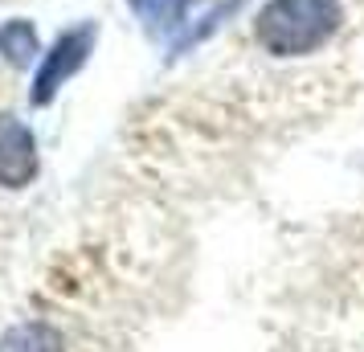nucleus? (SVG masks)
<instances>
[{"label": "nucleus", "mask_w": 364, "mask_h": 352, "mask_svg": "<svg viewBox=\"0 0 364 352\" xmlns=\"http://www.w3.org/2000/svg\"><path fill=\"white\" fill-rule=\"evenodd\" d=\"M336 29H340V0H270L254 21L258 46L279 58L319 50Z\"/></svg>", "instance_id": "nucleus-1"}, {"label": "nucleus", "mask_w": 364, "mask_h": 352, "mask_svg": "<svg viewBox=\"0 0 364 352\" xmlns=\"http://www.w3.org/2000/svg\"><path fill=\"white\" fill-rule=\"evenodd\" d=\"M127 4L135 9V17L156 33V29H176L193 0H127Z\"/></svg>", "instance_id": "nucleus-5"}, {"label": "nucleus", "mask_w": 364, "mask_h": 352, "mask_svg": "<svg viewBox=\"0 0 364 352\" xmlns=\"http://www.w3.org/2000/svg\"><path fill=\"white\" fill-rule=\"evenodd\" d=\"M0 53L13 62V66H29V58L37 53V33L29 21H9L0 25Z\"/></svg>", "instance_id": "nucleus-6"}, {"label": "nucleus", "mask_w": 364, "mask_h": 352, "mask_svg": "<svg viewBox=\"0 0 364 352\" xmlns=\"http://www.w3.org/2000/svg\"><path fill=\"white\" fill-rule=\"evenodd\" d=\"M0 352H66L62 332L50 324H17L0 340Z\"/></svg>", "instance_id": "nucleus-4"}, {"label": "nucleus", "mask_w": 364, "mask_h": 352, "mask_svg": "<svg viewBox=\"0 0 364 352\" xmlns=\"http://www.w3.org/2000/svg\"><path fill=\"white\" fill-rule=\"evenodd\" d=\"M95 37H99L95 25H78V29H70V33H62L53 41V50L46 53V62H41V70H37V78H33V102L37 107H46V102L62 90V82L86 62V53L95 50Z\"/></svg>", "instance_id": "nucleus-2"}, {"label": "nucleus", "mask_w": 364, "mask_h": 352, "mask_svg": "<svg viewBox=\"0 0 364 352\" xmlns=\"http://www.w3.org/2000/svg\"><path fill=\"white\" fill-rule=\"evenodd\" d=\"M37 176V139L17 115L0 111V185L25 188Z\"/></svg>", "instance_id": "nucleus-3"}]
</instances>
